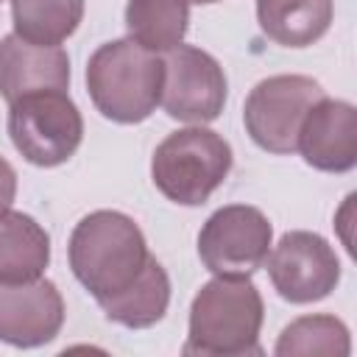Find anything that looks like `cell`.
<instances>
[{
    "label": "cell",
    "mask_w": 357,
    "mask_h": 357,
    "mask_svg": "<svg viewBox=\"0 0 357 357\" xmlns=\"http://www.w3.org/2000/svg\"><path fill=\"white\" fill-rule=\"evenodd\" d=\"M67 259L81 287L95 301H103L139 279L151 251L134 218L117 209H95L75 223Z\"/></svg>",
    "instance_id": "obj_1"
},
{
    "label": "cell",
    "mask_w": 357,
    "mask_h": 357,
    "mask_svg": "<svg viewBox=\"0 0 357 357\" xmlns=\"http://www.w3.org/2000/svg\"><path fill=\"white\" fill-rule=\"evenodd\" d=\"M265 304L251 276L215 273L190 304L184 354L198 357H243L262 354L259 329Z\"/></svg>",
    "instance_id": "obj_2"
},
{
    "label": "cell",
    "mask_w": 357,
    "mask_h": 357,
    "mask_svg": "<svg viewBox=\"0 0 357 357\" xmlns=\"http://www.w3.org/2000/svg\"><path fill=\"white\" fill-rule=\"evenodd\" d=\"M165 64L159 53L134 39L103 42L86 61V92L92 106L112 123L134 126L148 120L162 100Z\"/></svg>",
    "instance_id": "obj_3"
},
{
    "label": "cell",
    "mask_w": 357,
    "mask_h": 357,
    "mask_svg": "<svg viewBox=\"0 0 357 357\" xmlns=\"http://www.w3.org/2000/svg\"><path fill=\"white\" fill-rule=\"evenodd\" d=\"M231 145L212 128L190 126L167 134L151 159L156 190L178 206H201L231 170Z\"/></svg>",
    "instance_id": "obj_4"
},
{
    "label": "cell",
    "mask_w": 357,
    "mask_h": 357,
    "mask_svg": "<svg viewBox=\"0 0 357 357\" xmlns=\"http://www.w3.org/2000/svg\"><path fill=\"white\" fill-rule=\"evenodd\" d=\"M8 137L36 167L64 165L84 139V117L67 89H42L8 103Z\"/></svg>",
    "instance_id": "obj_5"
},
{
    "label": "cell",
    "mask_w": 357,
    "mask_h": 357,
    "mask_svg": "<svg viewBox=\"0 0 357 357\" xmlns=\"http://www.w3.org/2000/svg\"><path fill=\"white\" fill-rule=\"evenodd\" d=\"M318 98H324V89L310 75L282 73L262 78L243 103L245 134L268 153H296L301 120Z\"/></svg>",
    "instance_id": "obj_6"
},
{
    "label": "cell",
    "mask_w": 357,
    "mask_h": 357,
    "mask_svg": "<svg viewBox=\"0 0 357 357\" xmlns=\"http://www.w3.org/2000/svg\"><path fill=\"white\" fill-rule=\"evenodd\" d=\"M273 245L268 215L251 204H229L215 209L198 231V257L209 273L251 276Z\"/></svg>",
    "instance_id": "obj_7"
},
{
    "label": "cell",
    "mask_w": 357,
    "mask_h": 357,
    "mask_svg": "<svg viewBox=\"0 0 357 357\" xmlns=\"http://www.w3.org/2000/svg\"><path fill=\"white\" fill-rule=\"evenodd\" d=\"M165 81L159 106L167 117L190 126H204L220 117L226 106V73L218 59L201 47L178 45L162 59Z\"/></svg>",
    "instance_id": "obj_8"
},
{
    "label": "cell",
    "mask_w": 357,
    "mask_h": 357,
    "mask_svg": "<svg viewBox=\"0 0 357 357\" xmlns=\"http://www.w3.org/2000/svg\"><path fill=\"white\" fill-rule=\"evenodd\" d=\"M265 262L273 290L290 304L321 301L340 282V259L318 231L296 229L282 234Z\"/></svg>",
    "instance_id": "obj_9"
},
{
    "label": "cell",
    "mask_w": 357,
    "mask_h": 357,
    "mask_svg": "<svg viewBox=\"0 0 357 357\" xmlns=\"http://www.w3.org/2000/svg\"><path fill=\"white\" fill-rule=\"evenodd\" d=\"M64 326V298L56 282H0V340L17 349L50 343Z\"/></svg>",
    "instance_id": "obj_10"
},
{
    "label": "cell",
    "mask_w": 357,
    "mask_h": 357,
    "mask_svg": "<svg viewBox=\"0 0 357 357\" xmlns=\"http://www.w3.org/2000/svg\"><path fill=\"white\" fill-rule=\"evenodd\" d=\"M296 151L321 173H349L357 165V109L349 100L318 98L301 120Z\"/></svg>",
    "instance_id": "obj_11"
},
{
    "label": "cell",
    "mask_w": 357,
    "mask_h": 357,
    "mask_svg": "<svg viewBox=\"0 0 357 357\" xmlns=\"http://www.w3.org/2000/svg\"><path fill=\"white\" fill-rule=\"evenodd\" d=\"M70 86V56L61 45H33L17 33L0 39V98L6 103L42 92Z\"/></svg>",
    "instance_id": "obj_12"
},
{
    "label": "cell",
    "mask_w": 357,
    "mask_h": 357,
    "mask_svg": "<svg viewBox=\"0 0 357 357\" xmlns=\"http://www.w3.org/2000/svg\"><path fill=\"white\" fill-rule=\"evenodd\" d=\"M332 0H257L259 31L282 47H310L332 25Z\"/></svg>",
    "instance_id": "obj_13"
},
{
    "label": "cell",
    "mask_w": 357,
    "mask_h": 357,
    "mask_svg": "<svg viewBox=\"0 0 357 357\" xmlns=\"http://www.w3.org/2000/svg\"><path fill=\"white\" fill-rule=\"evenodd\" d=\"M50 262V234L31 215L0 212V282H31Z\"/></svg>",
    "instance_id": "obj_14"
},
{
    "label": "cell",
    "mask_w": 357,
    "mask_h": 357,
    "mask_svg": "<svg viewBox=\"0 0 357 357\" xmlns=\"http://www.w3.org/2000/svg\"><path fill=\"white\" fill-rule=\"evenodd\" d=\"M167 304H170V279L156 257L148 259L145 271L131 287H126L112 298L98 301L103 315L126 329H148L159 324L167 312Z\"/></svg>",
    "instance_id": "obj_15"
},
{
    "label": "cell",
    "mask_w": 357,
    "mask_h": 357,
    "mask_svg": "<svg viewBox=\"0 0 357 357\" xmlns=\"http://www.w3.org/2000/svg\"><path fill=\"white\" fill-rule=\"evenodd\" d=\"M190 28L187 0H128L126 3V31L128 39L151 53H167L184 45Z\"/></svg>",
    "instance_id": "obj_16"
},
{
    "label": "cell",
    "mask_w": 357,
    "mask_h": 357,
    "mask_svg": "<svg viewBox=\"0 0 357 357\" xmlns=\"http://www.w3.org/2000/svg\"><path fill=\"white\" fill-rule=\"evenodd\" d=\"M81 20L84 0H11L14 33L33 45H61Z\"/></svg>",
    "instance_id": "obj_17"
},
{
    "label": "cell",
    "mask_w": 357,
    "mask_h": 357,
    "mask_svg": "<svg viewBox=\"0 0 357 357\" xmlns=\"http://www.w3.org/2000/svg\"><path fill=\"white\" fill-rule=\"evenodd\" d=\"M351 351V337H349V326L335 318V315H301L296 321H290L276 346L273 354L276 357H293V354H335V357H346Z\"/></svg>",
    "instance_id": "obj_18"
},
{
    "label": "cell",
    "mask_w": 357,
    "mask_h": 357,
    "mask_svg": "<svg viewBox=\"0 0 357 357\" xmlns=\"http://www.w3.org/2000/svg\"><path fill=\"white\" fill-rule=\"evenodd\" d=\"M14 195H17V170L11 167L8 159L0 156V212L11 209Z\"/></svg>",
    "instance_id": "obj_19"
},
{
    "label": "cell",
    "mask_w": 357,
    "mask_h": 357,
    "mask_svg": "<svg viewBox=\"0 0 357 357\" xmlns=\"http://www.w3.org/2000/svg\"><path fill=\"white\" fill-rule=\"evenodd\" d=\"M187 3H198V6H209V3H218V0H187Z\"/></svg>",
    "instance_id": "obj_20"
}]
</instances>
